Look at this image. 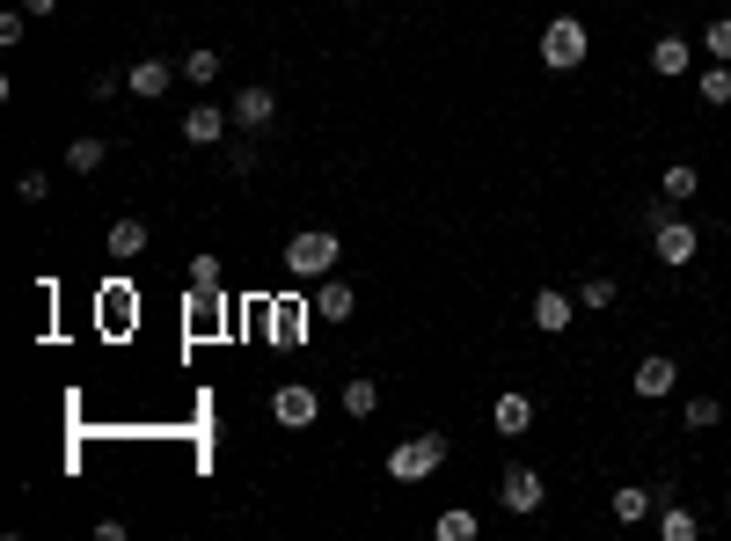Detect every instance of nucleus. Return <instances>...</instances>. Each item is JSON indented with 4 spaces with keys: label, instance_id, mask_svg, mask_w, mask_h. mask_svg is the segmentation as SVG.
<instances>
[{
    "label": "nucleus",
    "instance_id": "5701e85b",
    "mask_svg": "<svg viewBox=\"0 0 731 541\" xmlns=\"http://www.w3.org/2000/svg\"><path fill=\"white\" fill-rule=\"evenodd\" d=\"M103 161H110V140H73V147H67V169H73V176H96Z\"/></svg>",
    "mask_w": 731,
    "mask_h": 541
},
{
    "label": "nucleus",
    "instance_id": "4be33fe9",
    "mask_svg": "<svg viewBox=\"0 0 731 541\" xmlns=\"http://www.w3.org/2000/svg\"><path fill=\"white\" fill-rule=\"evenodd\" d=\"M659 191H665V198H680V206H688V198H695V191H702V176H695V161H673V169H665V176H659Z\"/></svg>",
    "mask_w": 731,
    "mask_h": 541
},
{
    "label": "nucleus",
    "instance_id": "423d86ee",
    "mask_svg": "<svg viewBox=\"0 0 731 541\" xmlns=\"http://www.w3.org/2000/svg\"><path fill=\"white\" fill-rule=\"evenodd\" d=\"M227 110H234L242 132H263V124L279 118V88H271V81H249V88H234V103H227Z\"/></svg>",
    "mask_w": 731,
    "mask_h": 541
},
{
    "label": "nucleus",
    "instance_id": "cd10ccee",
    "mask_svg": "<svg viewBox=\"0 0 731 541\" xmlns=\"http://www.w3.org/2000/svg\"><path fill=\"white\" fill-rule=\"evenodd\" d=\"M578 308H585V314L614 308V279H585V285H578Z\"/></svg>",
    "mask_w": 731,
    "mask_h": 541
},
{
    "label": "nucleus",
    "instance_id": "f03ea898",
    "mask_svg": "<svg viewBox=\"0 0 731 541\" xmlns=\"http://www.w3.org/2000/svg\"><path fill=\"white\" fill-rule=\"evenodd\" d=\"M337 257H344V242H337L330 228H300L293 242H286V271H293V279H314V285L337 271Z\"/></svg>",
    "mask_w": 731,
    "mask_h": 541
},
{
    "label": "nucleus",
    "instance_id": "b1692460",
    "mask_svg": "<svg viewBox=\"0 0 731 541\" xmlns=\"http://www.w3.org/2000/svg\"><path fill=\"white\" fill-rule=\"evenodd\" d=\"M103 249H110V257H140V249H147V220H118Z\"/></svg>",
    "mask_w": 731,
    "mask_h": 541
},
{
    "label": "nucleus",
    "instance_id": "f3484780",
    "mask_svg": "<svg viewBox=\"0 0 731 541\" xmlns=\"http://www.w3.org/2000/svg\"><path fill=\"white\" fill-rule=\"evenodd\" d=\"M308 314L314 308H300V300H279V308H271V337H279V344H300V337H308Z\"/></svg>",
    "mask_w": 731,
    "mask_h": 541
},
{
    "label": "nucleus",
    "instance_id": "72a5a7b5",
    "mask_svg": "<svg viewBox=\"0 0 731 541\" xmlns=\"http://www.w3.org/2000/svg\"><path fill=\"white\" fill-rule=\"evenodd\" d=\"M227 161H234V169H242V176H249V169H257V161H263V154H257V147H249V140H234V147H227Z\"/></svg>",
    "mask_w": 731,
    "mask_h": 541
},
{
    "label": "nucleus",
    "instance_id": "f704fd0d",
    "mask_svg": "<svg viewBox=\"0 0 731 541\" xmlns=\"http://www.w3.org/2000/svg\"><path fill=\"white\" fill-rule=\"evenodd\" d=\"M22 8H30V16H52V8H59V0H22Z\"/></svg>",
    "mask_w": 731,
    "mask_h": 541
},
{
    "label": "nucleus",
    "instance_id": "4468645a",
    "mask_svg": "<svg viewBox=\"0 0 731 541\" xmlns=\"http://www.w3.org/2000/svg\"><path fill=\"white\" fill-rule=\"evenodd\" d=\"M688 67H695V52H688V37H659V44H651V73H659V81H680Z\"/></svg>",
    "mask_w": 731,
    "mask_h": 541
},
{
    "label": "nucleus",
    "instance_id": "c756f323",
    "mask_svg": "<svg viewBox=\"0 0 731 541\" xmlns=\"http://www.w3.org/2000/svg\"><path fill=\"white\" fill-rule=\"evenodd\" d=\"M702 52H710V59H731V16H717L710 30H702Z\"/></svg>",
    "mask_w": 731,
    "mask_h": 541
},
{
    "label": "nucleus",
    "instance_id": "0eeeda50",
    "mask_svg": "<svg viewBox=\"0 0 731 541\" xmlns=\"http://www.w3.org/2000/svg\"><path fill=\"white\" fill-rule=\"evenodd\" d=\"M629 388H637L644 402H659V395H673V388H680V367L665 359V351H644V359H637V373H629Z\"/></svg>",
    "mask_w": 731,
    "mask_h": 541
},
{
    "label": "nucleus",
    "instance_id": "7ed1b4c3",
    "mask_svg": "<svg viewBox=\"0 0 731 541\" xmlns=\"http://www.w3.org/2000/svg\"><path fill=\"white\" fill-rule=\"evenodd\" d=\"M585 52H592V30L578 16H557L549 30H541V67H549V73H578Z\"/></svg>",
    "mask_w": 731,
    "mask_h": 541
},
{
    "label": "nucleus",
    "instance_id": "393cba45",
    "mask_svg": "<svg viewBox=\"0 0 731 541\" xmlns=\"http://www.w3.org/2000/svg\"><path fill=\"white\" fill-rule=\"evenodd\" d=\"M183 81H191V88H212V81H220V52H212V44H198V52L183 59Z\"/></svg>",
    "mask_w": 731,
    "mask_h": 541
},
{
    "label": "nucleus",
    "instance_id": "473e14b6",
    "mask_svg": "<svg viewBox=\"0 0 731 541\" xmlns=\"http://www.w3.org/2000/svg\"><path fill=\"white\" fill-rule=\"evenodd\" d=\"M44 198H52V183H44V176L30 169V176H22V206H44Z\"/></svg>",
    "mask_w": 731,
    "mask_h": 541
},
{
    "label": "nucleus",
    "instance_id": "6e6552de",
    "mask_svg": "<svg viewBox=\"0 0 731 541\" xmlns=\"http://www.w3.org/2000/svg\"><path fill=\"white\" fill-rule=\"evenodd\" d=\"M227 124H234V110L191 103V110H183V147H220V140H227Z\"/></svg>",
    "mask_w": 731,
    "mask_h": 541
},
{
    "label": "nucleus",
    "instance_id": "aec40b11",
    "mask_svg": "<svg viewBox=\"0 0 731 541\" xmlns=\"http://www.w3.org/2000/svg\"><path fill=\"white\" fill-rule=\"evenodd\" d=\"M695 88H702V103L724 110V103H731V59H710V67L695 73Z\"/></svg>",
    "mask_w": 731,
    "mask_h": 541
},
{
    "label": "nucleus",
    "instance_id": "f257e3e1",
    "mask_svg": "<svg viewBox=\"0 0 731 541\" xmlns=\"http://www.w3.org/2000/svg\"><path fill=\"white\" fill-rule=\"evenodd\" d=\"M447 432H410V439H395L388 447V475L395 483H418V475H432V469H447Z\"/></svg>",
    "mask_w": 731,
    "mask_h": 541
},
{
    "label": "nucleus",
    "instance_id": "6ab92c4d",
    "mask_svg": "<svg viewBox=\"0 0 731 541\" xmlns=\"http://www.w3.org/2000/svg\"><path fill=\"white\" fill-rule=\"evenodd\" d=\"M695 534H702V520H695L688 505H673V498H665V505H659V541H695Z\"/></svg>",
    "mask_w": 731,
    "mask_h": 541
},
{
    "label": "nucleus",
    "instance_id": "9d476101",
    "mask_svg": "<svg viewBox=\"0 0 731 541\" xmlns=\"http://www.w3.org/2000/svg\"><path fill=\"white\" fill-rule=\"evenodd\" d=\"M571 322H578V300L557 293V285H541V293H534V330H541V337H563Z\"/></svg>",
    "mask_w": 731,
    "mask_h": 541
},
{
    "label": "nucleus",
    "instance_id": "a211bd4d",
    "mask_svg": "<svg viewBox=\"0 0 731 541\" xmlns=\"http://www.w3.org/2000/svg\"><path fill=\"white\" fill-rule=\"evenodd\" d=\"M432 534H439V541H475V534H483V520H475L469 505H447V512L432 520Z\"/></svg>",
    "mask_w": 731,
    "mask_h": 541
},
{
    "label": "nucleus",
    "instance_id": "1a4fd4ad",
    "mask_svg": "<svg viewBox=\"0 0 731 541\" xmlns=\"http://www.w3.org/2000/svg\"><path fill=\"white\" fill-rule=\"evenodd\" d=\"M124 81H132V96H140V103H161V96L183 81V67H169V59H140V67L124 73Z\"/></svg>",
    "mask_w": 731,
    "mask_h": 541
},
{
    "label": "nucleus",
    "instance_id": "39448f33",
    "mask_svg": "<svg viewBox=\"0 0 731 541\" xmlns=\"http://www.w3.org/2000/svg\"><path fill=\"white\" fill-rule=\"evenodd\" d=\"M498 498H505V512H520V520H527V512H541V505H549V483H541V475L527 469V461H512V469H505V483H498Z\"/></svg>",
    "mask_w": 731,
    "mask_h": 541
},
{
    "label": "nucleus",
    "instance_id": "2f4dec72",
    "mask_svg": "<svg viewBox=\"0 0 731 541\" xmlns=\"http://www.w3.org/2000/svg\"><path fill=\"white\" fill-rule=\"evenodd\" d=\"M22 30H30V8H8L0 16V44H22Z\"/></svg>",
    "mask_w": 731,
    "mask_h": 541
},
{
    "label": "nucleus",
    "instance_id": "dca6fc26",
    "mask_svg": "<svg viewBox=\"0 0 731 541\" xmlns=\"http://www.w3.org/2000/svg\"><path fill=\"white\" fill-rule=\"evenodd\" d=\"M183 314H191V337H212V330H220V314H227V293H198V285H191Z\"/></svg>",
    "mask_w": 731,
    "mask_h": 541
},
{
    "label": "nucleus",
    "instance_id": "c9c22d12",
    "mask_svg": "<svg viewBox=\"0 0 731 541\" xmlns=\"http://www.w3.org/2000/svg\"><path fill=\"white\" fill-rule=\"evenodd\" d=\"M337 8H351V0H337Z\"/></svg>",
    "mask_w": 731,
    "mask_h": 541
},
{
    "label": "nucleus",
    "instance_id": "9b49d317",
    "mask_svg": "<svg viewBox=\"0 0 731 541\" xmlns=\"http://www.w3.org/2000/svg\"><path fill=\"white\" fill-rule=\"evenodd\" d=\"M314 410H322V395H314L308 381H286L279 395H271V418L279 424H314Z\"/></svg>",
    "mask_w": 731,
    "mask_h": 541
},
{
    "label": "nucleus",
    "instance_id": "bb28decb",
    "mask_svg": "<svg viewBox=\"0 0 731 541\" xmlns=\"http://www.w3.org/2000/svg\"><path fill=\"white\" fill-rule=\"evenodd\" d=\"M717 418H724V402H717V395H688V432H710Z\"/></svg>",
    "mask_w": 731,
    "mask_h": 541
},
{
    "label": "nucleus",
    "instance_id": "2eb2a0df",
    "mask_svg": "<svg viewBox=\"0 0 731 541\" xmlns=\"http://www.w3.org/2000/svg\"><path fill=\"white\" fill-rule=\"evenodd\" d=\"M651 505H659V490H637V483H622V490H614V498H608V512H614V520H622V527L651 520Z\"/></svg>",
    "mask_w": 731,
    "mask_h": 541
},
{
    "label": "nucleus",
    "instance_id": "20e7f679",
    "mask_svg": "<svg viewBox=\"0 0 731 541\" xmlns=\"http://www.w3.org/2000/svg\"><path fill=\"white\" fill-rule=\"evenodd\" d=\"M651 257L665 263V271H688V263L702 257V228H688V220H665V228H651Z\"/></svg>",
    "mask_w": 731,
    "mask_h": 541
},
{
    "label": "nucleus",
    "instance_id": "ddd939ff",
    "mask_svg": "<svg viewBox=\"0 0 731 541\" xmlns=\"http://www.w3.org/2000/svg\"><path fill=\"white\" fill-rule=\"evenodd\" d=\"M351 308H359V293H351L344 279H322V293H314V322H351Z\"/></svg>",
    "mask_w": 731,
    "mask_h": 541
},
{
    "label": "nucleus",
    "instance_id": "412c9836",
    "mask_svg": "<svg viewBox=\"0 0 731 541\" xmlns=\"http://www.w3.org/2000/svg\"><path fill=\"white\" fill-rule=\"evenodd\" d=\"M373 410H381V381H344V418H373Z\"/></svg>",
    "mask_w": 731,
    "mask_h": 541
},
{
    "label": "nucleus",
    "instance_id": "f8f14e48",
    "mask_svg": "<svg viewBox=\"0 0 731 541\" xmlns=\"http://www.w3.org/2000/svg\"><path fill=\"white\" fill-rule=\"evenodd\" d=\"M490 424H498L505 439H520L527 424H534V395H520V388H505V395L490 402Z\"/></svg>",
    "mask_w": 731,
    "mask_h": 541
},
{
    "label": "nucleus",
    "instance_id": "7c9ffc66",
    "mask_svg": "<svg viewBox=\"0 0 731 541\" xmlns=\"http://www.w3.org/2000/svg\"><path fill=\"white\" fill-rule=\"evenodd\" d=\"M673 212H680V198H665V191H659V198H651L644 212H637V220H644V234H651V228H665V220H673Z\"/></svg>",
    "mask_w": 731,
    "mask_h": 541
},
{
    "label": "nucleus",
    "instance_id": "a878e982",
    "mask_svg": "<svg viewBox=\"0 0 731 541\" xmlns=\"http://www.w3.org/2000/svg\"><path fill=\"white\" fill-rule=\"evenodd\" d=\"M191 285H198V293H227V271H220V257H191Z\"/></svg>",
    "mask_w": 731,
    "mask_h": 541
},
{
    "label": "nucleus",
    "instance_id": "c85d7f7f",
    "mask_svg": "<svg viewBox=\"0 0 731 541\" xmlns=\"http://www.w3.org/2000/svg\"><path fill=\"white\" fill-rule=\"evenodd\" d=\"M118 96H132L124 73H96V81H88V103H118Z\"/></svg>",
    "mask_w": 731,
    "mask_h": 541
}]
</instances>
